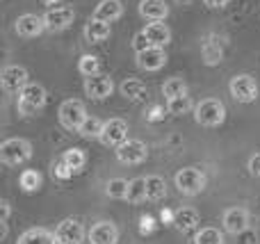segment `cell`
Here are the masks:
<instances>
[{
    "label": "cell",
    "instance_id": "23",
    "mask_svg": "<svg viewBox=\"0 0 260 244\" xmlns=\"http://www.w3.org/2000/svg\"><path fill=\"white\" fill-rule=\"evenodd\" d=\"M174 224L178 231H194L199 226V213L194 208H178L174 215Z\"/></svg>",
    "mask_w": 260,
    "mask_h": 244
},
{
    "label": "cell",
    "instance_id": "24",
    "mask_svg": "<svg viewBox=\"0 0 260 244\" xmlns=\"http://www.w3.org/2000/svg\"><path fill=\"white\" fill-rule=\"evenodd\" d=\"M167 196V183L160 176H146V201H160Z\"/></svg>",
    "mask_w": 260,
    "mask_h": 244
},
{
    "label": "cell",
    "instance_id": "6",
    "mask_svg": "<svg viewBox=\"0 0 260 244\" xmlns=\"http://www.w3.org/2000/svg\"><path fill=\"white\" fill-rule=\"evenodd\" d=\"M57 117H59V123H62L67 130H80L82 121L87 119L85 103H82V100H76V98L64 100L57 110Z\"/></svg>",
    "mask_w": 260,
    "mask_h": 244
},
{
    "label": "cell",
    "instance_id": "15",
    "mask_svg": "<svg viewBox=\"0 0 260 244\" xmlns=\"http://www.w3.org/2000/svg\"><path fill=\"white\" fill-rule=\"evenodd\" d=\"M221 224L231 235H240L249 228V213L244 208H229L221 217Z\"/></svg>",
    "mask_w": 260,
    "mask_h": 244
},
{
    "label": "cell",
    "instance_id": "38",
    "mask_svg": "<svg viewBox=\"0 0 260 244\" xmlns=\"http://www.w3.org/2000/svg\"><path fill=\"white\" fill-rule=\"evenodd\" d=\"M206 3V7L210 9H224L226 5H229V0H203Z\"/></svg>",
    "mask_w": 260,
    "mask_h": 244
},
{
    "label": "cell",
    "instance_id": "8",
    "mask_svg": "<svg viewBox=\"0 0 260 244\" xmlns=\"http://www.w3.org/2000/svg\"><path fill=\"white\" fill-rule=\"evenodd\" d=\"M148 158V146L142 140H126L117 149V160L121 164H142Z\"/></svg>",
    "mask_w": 260,
    "mask_h": 244
},
{
    "label": "cell",
    "instance_id": "29",
    "mask_svg": "<svg viewBox=\"0 0 260 244\" xmlns=\"http://www.w3.org/2000/svg\"><path fill=\"white\" fill-rule=\"evenodd\" d=\"M167 110L174 117H180V114H187L189 110H194V103L187 94H183V96H176V98H167Z\"/></svg>",
    "mask_w": 260,
    "mask_h": 244
},
{
    "label": "cell",
    "instance_id": "11",
    "mask_svg": "<svg viewBox=\"0 0 260 244\" xmlns=\"http://www.w3.org/2000/svg\"><path fill=\"white\" fill-rule=\"evenodd\" d=\"M57 242L59 244H82L85 242V226H82L78 219H64V222L57 224Z\"/></svg>",
    "mask_w": 260,
    "mask_h": 244
},
{
    "label": "cell",
    "instance_id": "34",
    "mask_svg": "<svg viewBox=\"0 0 260 244\" xmlns=\"http://www.w3.org/2000/svg\"><path fill=\"white\" fill-rule=\"evenodd\" d=\"M162 94H165L167 98L183 96V94H187V85H185L183 78H169V80L165 82V87H162Z\"/></svg>",
    "mask_w": 260,
    "mask_h": 244
},
{
    "label": "cell",
    "instance_id": "32",
    "mask_svg": "<svg viewBox=\"0 0 260 244\" xmlns=\"http://www.w3.org/2000/svg\"><path fill=\"white\" fill-rule=\"evenodd\" d=\"M78 71H80L85 78L99 76V73H101V62H99V57H96V55H82L80 62H78Z\"/></svg>",
    "mask_w": 260,
    "mask_h": 244
},
{
    "label": "cell",
    "instance_id": "3",
    "mask_svg": "<svg viewBox=\"0 0 260 244\" xmlns=\"http://www.w3.org/2000/svg\"><path fill=\"white\" fill-rule=\"evenodd\" d=\"M174 183H176V187H178L180 194L197 196V194H201V192L206 190L208 178H206V173H203L201 169H197V167H183V169H178Z\"/></svg>",
    "mask_w": 260,
    "mask_h": 244
},
{
    "label": "cell",
    "instance_id": "35",
    "mask_svg": "<svg viewBox=\"0 0 260 244\" xmlns=\"http://www.w3.org/2000/svg\"><path fill=\"white\" fill-rule=\"evenodd\" d=\"M53 176H57L59 181H67V178H71V176H73V171L67 167V162H64V160L59 158L57 162L53 164Z\"/></svg>",
    "mask_w": 260,
    "mask_h": 244
},
{
    "label": "cell",
    "instance_id": "1",
    "mask_svg": "<svg viewBox=\"0 0 260 244\" xmlns=\"http://www.w3.org/2000/svg\"><path fill=\"white\" fill-rule=\"evenodd\" d=\"M46 89L39 85V82H27L21 91H18V98H16V110L18 114L23 117H35L37 112H41L46 105Z\"/></svg>",
    "mask_w": 260,
    "mask_h": 244
},
{
    "label": "cell",
    "instance_id": "5",
    "mask_svg": "<svg viewBox=\"0 0 260 244\" xmlns=\"http://www.w3.org/2000/svg\"><path fill=\"white\" fill-rule=\"evenodd\" d=\"M229 91L238 103H253L258 98V82L253 76L249 73H240V76H233L229 82Z\"/></svg>",
    "mask_w": 260,
    "mask_h": 244
},
{
    "label": "cell",
    "instance_id": "17",
    "mask_svg": "<svg viewBox=\"0 0 260 244\" xmlns=\"http://www.w3.org/2000/svg\"><path fill=\"white\" fill-rule=\"evenodd\" d=\"M201 55H203V62H206L208 66H215V64H219L221 57H224V46H221V41L217 39L215 34H210V37H206V41H203Z\"/></svg>",
    "mask_w": 260,
    "mask_h": 244
},
{
    "label": "cell",
    "instance_id": "27",
    "mask_svg": "<svg viewBox=\"0 0 260 244\" xmlns=\"http://www.w3.org/2000/svg\"><path fill=\"white\" fill-rule=\"evenodd\" d=\"M126 201L128 203H142V201H146V178L137 176L130 181Z\"/></svg>",
    "mask_w": 260,
    "mask_h": 244
},
{
    "label": "cell",
    "instance_id": "4",
    "mask_svg": "<svg viewBox=\"0 0 260 244\" xmlns=\"http://www.w3.org/2000/svg\"><path fill=\"white\" fill-rule=\"evenodd\" d=\"M194 119H197V123H201L206 128H215L219 123H224L226 108L217 98H203L201 103L194 105Z\"/></svg>",
    "mask_w": 260,
    "mask_h": 244
},
{
    "label": "cell",
    "instance_id": "25",
    "mask_svg": "<svg viewBox=\"0 0 260 244\" xmlns=\"http://www.w3.org/2000/svg\"><path fill=\"white\" fill-rule=\"evenodd\" d=\"M119 89H121V94L126 96L128 100H142L144 96H146V87H144L137 78H126Z\"/></svg>",
    "mask_w": 260,
    "mask_h": 244
},
{
    "label": "cell",
    "instance_id": "12",
    "mask_svg": "<svg viewBox=\"0 0 260 244\" xmlns=\"http://www.w3.org/2000/svg\"><path fill=\"white\" fill-rule=\"evenodd\" d=\"M85 91L89 98L94 100H105L108 96H112L114 91V82L110 76H103V73H99V76H91V78H85Z\"/></svg>",
    "mask_w": 260,
    "mask_h": 244
},
{
    "label": "cell",
    "instance_id": "37",
    "mask_svg": "<svg viewBox=\"0 0 260 244\" xmlns=\"http://www.w3.org/2000/svg\"><path fill=\"white\" fill-rule=\"evenodd\" d=\"M247 169L253 173V176H260V153H256V155H251V158H249Z\"/></svg>",
    "mask_w": 260,
    "mask_h": 244
},
{
    "label": "cell",
    "instance_id": "18",
    "mask_svg": "<svg viewBox=\"0 0 260 244\" xmlns=\"http://www.w3.org/2000/svg\"><path fill=\"white\" fill-rule=\"evenodd\" d=\"M110 37V23L108 21H101V18L91 16L85 25V39L89 44H101Z\"/></svg>",
    "mask_w": 260,
    "mask_h": 244
},
{
    "label": "cell",
    "instance_id": "26",
    "mask_svg": "<svg viewBox=\"0 0 260 244\" xmlns=\"http://www.w3.org/2000/svg\"><path fill=\"white\" fill-rule=\"evenodd\" d=\"M62 160L67 162V167L71 169L73 173L82 171V169H85V164H87V155H85V151H80V149H69V151H64V153H62Z\"/></svg>",
    "mask_w": 260,
    "mask_h": 244
},
{
    "label": "cell",
    "instance_id": "28",
    "mask_svg": "<svg viewBox=\"0 0 260 244\" xmlns=\"http://www.w3.org/2000/svg\"><path fill=\"white\" fill-rule=\"evenodd\" d=\"M18 185H21L23 192L32 194V192H37L41 187V173L37 171V169H25V171L18 176Z\"/></svg>",
    "mask_w": 260,
    "mask_h": 244
},
{
    "label": "cell",
    "instance_id": "36",
    "mask_svg": "<svg viewBox=\"0 0 260 244\" xmlns=\"http://www.w3.org/2000/svg\"><path fill=\"white\" fill-rule=\"evenodd\" d=\"M148 46H151V41H148V37H146V32H137V34L133 37V50L135 53H142V50H146Z\"/></svg>",
    "mask_w": 260,
    "mask_h": 244
},
{
    "label": "cell",
    "instance_id": "14",
    "mask_svg": "<svg viewBox=\"0 0 260 244\" xmlns=\"http://www.w3.org/2000/svg\"><path fill=\"white\" fill-rule=\"evenodd\" d=\"M14 30H16L18 37H25V39H32V37H39L41 32L46 30L44 16H37V14H21L14 23Z\"/></svg>",
    "mask_w": 260,
    "mask_h": 244
},
{
    "label": "cell",
    "instance_id": "22",
    "mask_svg": "<svg viewBox=\"0 0 260 244\" xmlns=\"http://www.w3.org/2000/svg\"><path fill=\"white\" fill-rule=\"evenodd\" d=\"M18 244H59L57 235L46 228H30L25 231L21 237H18Z\"/></svg>",
    "mask_w": 260,
    "mask_h": 244
},
{
    "label": "cell",
    "instance_id": "16",
    "mask_svg": "<svg viewBox=\"0 0 260 244\" xmlns=\"http://www.w3.org/2000/svg\"><path fill=\"white\" fill-rule=\"evenodd\" d=\"M91 244H117L119 242V228L112 222H99L91 226V231L87 233Z\"/></svg>",
    "mask_w": 260,
    "mask_h": 244
},
{
    "label": "cell",
    "instance_id": "19",
    "mask_svg": "<svg viewBox=\"0 0 260 244\" xmlns=\"http://www.w3.org/2000/svg\"><path fill=\"white\" fill-rule=\"evenodd\" d=\"M139 14H142L146 21H165L169 7H167L165 0H142L139 3Z\"/></svg>",
    "mask_w": 260,
    "mask_h": 244
},
{
    "label": "cell",
    "instance_id": "10",
    "mask_svg": "<svg viewBox=\"0 0 260 244\" xmlns=\"http://www.w3.org/2000/svg\"><path fill=\"white\" fill-rule=\"evenodd\" d=\"M73 18H76V12H73V7H69V5H64V7H53L44 14L46 30H50V32L67 30L73 23Z\"/></svg>",
    "mask_w": 260,
    "mask_h": 244
},
{
    "label": "cell",
    "instance_id": "9",
    "mask_svg": "<svg viewBox=\"0 0 260 244\" xmlns=\"http://www.w3.org/2000/svg\"><path fill=\"white\" fill-rule=\"evenodd\" d=\"M27 82H30L27 80V71L23 66H18V64H7L3 68V73H0V85L9 94H18Z\"/></svg>",
    "mask_w": 260,
    "mask_h": 244
},
{
    "label": "cell",
    "instance_id": "13",
    "mask_svg": "<svg viewBox=\"0 0 260 244\" xmlns=\"http://www.w3.org/2000/svg\"><path fill=\"white\" fill-rule=\"evenodd\" d=\"M135 59H137V66L144 71H160L167 64V53L160 46H148L142 53H135Z\"/></svg>",
    "mask_w": 260,
    "mask_h": 244
},
{
    "label": "cell",
    "instance_id": "2",
    "mask_svg": "<svg viewBox=\"0 0 260 244\" xmlns=\"http://www.w3.org/2000/svg\"><path fill=\"white\" fill-rule=\"evenodd\" d=\"M32 158V144L23 137H9L0 144V160L7 167H18L25 164Z\"/></svg>",
    "mask_w": 260,
    "mask_h": 244
},
{
    "label": "cell",
    "instance_id": "20",
    "mask_svg": "<svg viewBox=\"0 0 260 244\" xmlns=\"http://www.w3.org/2000/svg\"><path fill=\"white\" fill-rule=\"evenodd\" d=\"M144 32H146L151 46H160V48H165V46L171 41V30L162 21H151L146 27H144Z\"/></svg>",
    "mask_w": 260,
    "mask_h": 244
},
{
    "label": "cell",
    "instance_id": "39",
    "mask_svg": "<svg viewBox=\"0 0 260 244\" xmlns=\"http://www.w3.org/2000/svg\"><path fill=\"white\" fill-rule=\"evenodd\" d=\"M0 208H3V219H0V222H3V224H7V222H9V210H12V208H9V201H7V199H3V203H0Z\"/></svg>",
    "mask_w": 260,
    "mask_h": 244
},
{
    "label": "cell",
    "instance_id": "33",
    "mask_svg": "<svg viewBox=\"0 0 260 244\" xmlns=\"http://www.w3.org/2000/svg\"><path fill=\"white\" fill-rule=\"evenodd\" d=\"M194 244H224V235L219 233V228L208 226L194 235Z\"/></svg>",
    "mask_w": 260,
    "mask_h": 244
},
{
    "label": "cell",
    "instance_id": "30",
    "mask_svg": "<svg viewBox=\"0 0 260 244\" xmlns=\"http://www.w3.org/2000/svg\"><path fill=\"white\" fill-rule=\"evenodd\" d=\"M128 185H130V181H126V178H110V181L105 183V194H108L110 199H123L126 201Z\"/></svg>",
    "mask_w": 260,
    "mask_h": 244
},
{
    "label": "cell",
    "instance_id": "21",
    "mask_svg": "<svg viewBox=\"0 0 260 244\" xmlns=\"http://www.w3.org/2000/svg\"><path fill=\"white\" fill-rule=\"evenodd\" d=\"M121 14H123L121 0H101V3L96 5V9H94V16L101 18V21H108V23L117 21Z\"/></svg>",
    "mask_w": 260,
    "mask_h": 244
},
{
    "label": "cell",
    "instance_id": "7",
    "mask_svg": "<svg viewBox=\"0 0 260 244\" xmlns=\"http://www.w3.org/2000/svg\"><path fill=\"white\" fill-rule=\"evenodd\" d=\"M126 140H128V123L123 119H110V121H105L103 132L99 137L101 144L108 146V149H119Z\"/></svg>",
    "mask_w": 260,
    "mask_h": 244
},
{
    "label": "cell",
    "instance_id": "31",
    "mask_svg": "<svg viewBox=\"0 0 260 244\" xmlns=\"http://www.w3.org/2000/svg\"><path fill=\"white\" fill-rule=\"evenodd\" d=\"M103 126L105 123L101 121V119H96V117H87L85 121H82V126H80V137H85V140H99L101 137V132H103Z\"/></svg>",
    "mask_w": 260,
    "mask_h": 244
}]
</instances>
